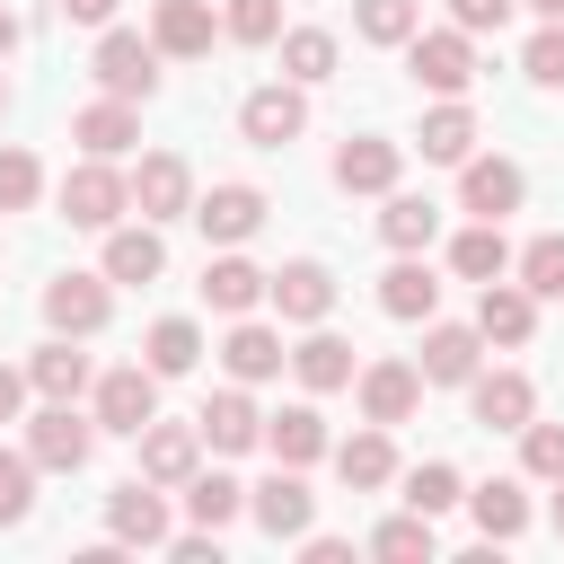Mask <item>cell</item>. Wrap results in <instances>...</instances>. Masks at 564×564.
Returning a JSON list of instances; mask_svg holds the SVG:
<instances>
[{
  "mask_svg": "<svg viewBox=\"0 0 564 564\" xmlns=\"http://www.w3.org/2000/svg\"><path fill=\"white\" fill-rule=\"evenodd\" d=\"M97 449V414H79V397H44V414L26 423V458L44 476H79Z\"/></svg>",
  "mask_w": 564,
  "mask_h": 564,
  "instance_id": "6da1fadb",
  "label": "cell"
},
{
  "mask_svg": "<svg viewBox=\"0 0 564 564\" xmlns=\"http://www.w3.org/2000/svg\"><path fill=\"white\" fill-rule=\"evenodd\" d=\"M159 62H167V53H159L150 35L106 26V35H97V53H88V79H97L106 97H132V106H141V97H159Z\"/></svg>",
  "mask_w": 564,
  "mask_h": 564,
  "instance_id": "7a4b0ae2",
  "label": "cell"
},
{
  "mask_svg": "<svg viewBox=\"0 0 564 564\" xmlns=\"http://www.w3.org/2000/svg\"><path fill=\"white\" fill-rule=\"evenodd\" d=\"M132 212V176L115 167V159H79L70 176H62V220L70 229H115Z\"/></svg>",
  "mask_w": 564,
  "mask_h": 564,
  "instance_id": "3957f363",
  "label": "cell"
},
{
  "mask_svg": "<svg viewBox=\"0 0 564 564\" xmlns=\"http://www.w3.org/2000/svg\"><path fill=\"white\" fill-rule=\"evenodd\" d=\"M405 70H414V88H432V97H467V79H476V35L467 26H414V44H405Z\"/></svg>",
  "mask_w": 564,
  "mask_h": 564,
  "instance_id": "277c9868",
  "label": "cell"
},
{
  "mask_svg": "<svg viewBox=\"0 0 564 564\" xmlns=\"http://www.w3.org/2000/svg\"><path fill=\"white\" fill-rule=\"evenodd\" d=\"M141 423H159V370H150V361L97 370V432H123V441H141Z\"/></svg>",
  "mask_w": 564,
  "mask_h": 564,
  "instance_id": "5b68a950",
  "label": "cell"
},
{
  "mask_svg": "<svg viewBox=\"0 0 564 564\" xmlns=\"http://www.w3.org/2000/svg\"><path fill=\"white\" fill-rule=\"evenodd\" d=\"M238 132H247L256 150H282V141H300V132H308V97H300V79L247 88V106H238Z\"/></svg>",
  "mask_w": 564,
  "mask_h": 564,
  "instance_id": "8992f818",
  "label": "cell"
},
{
  "mask_svg": "<svg viewBox=\"0 0 564 564\" xmlns=\"http://www.w3.org/2000/svg\"><path fill=\"white\" fill-rule=\"evenodd\" d=\"M132 212L141 220H194V167L176 150H150L132 167Z\"/></svg>",
  "mask_w": 564,
  "mask_h": 564,
  "instance_id": "52a82bcc",
  "label": "cell"
},
{
  "mask_svg": "<svg viewBox=\"0 0 564 564\" xmlns=\"http://www.w3.org/2000/svg\"><path fill=\"white\" fill-rule=\"evenodd\" d=\"M106 317H115L106 273H53V282H44V326H53V335H97Z\"/></svg>",
  "mask_w": 564,
  "mask_h": 564,
  "instance_id": "ba28073f",
  "label": "cell"
},
{
  "mask_svg": "<svg viewBox=\"0 0 564 564\" xmlns=\"http://www.w3.org/2000/svg\"><path fill=\"white\" fill-rule=\"evenodd\" d=\"M247 511H256V529H264V538H308V520H317V494L300 485V467H282V458H273V476L247 494Z\"/></svg>",
  "mask_w": 564,
  "mask_h": 564,
  "instance_id": "9c48e42d",
  "label": "cell"
},
{
  "mask_svg": "<svg viewBox=\"0 0 564 564\" xmlns=\"http://www.w3.org/2000/svg\"><path fill=\"white\" fill-rule=\"evenodd\" d=\"M194 229L212 247H247L264 229V194L256 185H212V194H194Z\"/></svg>",
  "mask_w": 564,
  "mask_h": 564,
  "instance_id": "30bf717a",
  "label": "cell"
},
{
  "mask_svg": "<svg viewBox=\"0 0 564 564\" xmlns=\"http://www.w3.org/2000/svg\"><path fill=\"white\" fill-rule=\"evenodd\" d=\"M106 538L115 546H167V502H159L150 476H132V485L106 494Z\"/></svg>",
  "mask_w": 564,
  "mask_h": 564,
  "instance_id": "8fae6325",
  "label": "cell"
},
{
  "mask_svg": "<svg viewBox=\"0 0 564 564\" xmlns=\"http://www.w3.org/2000/svg\"><path fill=\"white\" fill-rule=\"evenodd\" d=\"M273 308H282V326H326V308H335V273L317 264V256H300V264H282L273 273V291H264Z\"/></svg>",
  "mask_w": 564,
  "mask_h": 564,
  "instance_id": "7c38bea8",
  "label": "cell"
},
{
  "mask_svg": "<svg viewBox=\"0 0 564 564\" xmlns=\"http://www.w3.org/2000/svg\"><path fill=\"white\" fill-rule=\"evenodd\" d=\"M476 335L485 344H529L538 335V291L529 282H476Z\"/></svg>",
  "mask_w": 564,
  "mask_h": 564,
  "instance_id": "4fadbf2b",
  "label": "cell"
},
{
  "mask_svg": "<svg viewBox=\"0 0 564 564\" xmlns=\"http://www.w3.org/2000/svg\"><path fill=\"white\" fill-rule=\"evenodd\" d=\"M361 414L370 423H414V405H423V370L414 361H361Z\"/></svg>",
  "mask_w": 564,
  "mask_h": 564,
  "instance_id": "5bb4252c",
  "label": "cell"
},
{
  "mask_svg": "<svg viewBox=\"0 0 564 564\" xmlns=\"http://www.w3.org/2000/svg\"><path fill=\"white\" fill-rule=\"evenodd\" d=\"M467 414H476L485 432H520V423L538 414V388H529L520 370H476V379H467Z\"/></svg>",
  "mask_w": 564,
  "mask_h": 564,
  "instance_id": "9a60e30c",
  "label": "cell"
},
{
  "mask_svg": "<svg viewBox=\"0 0 564 564\" xmlns=\"http://www.w3.org/2000/svg\"><path fill=\"white\" fill-rule=\"evenodd\" d=\"M194 432H203V449L238 458V449H256V441H264V414H256V397H247V388H220V397H203Z\"/></svg>",
  "mask_w": 564,
  "mask_h": 564,
  "instance_id": "2e32d148",
  "label": "cell"
},
{
  "mask_svg": "<svg viewBox=\"0 0 564 564\" xmlns=\"http://www.w3.org/2000/svg\"><path fill=\"white\" fill-rule=\"evenodd\" d=\"M397 167H405V150L379 141V132H352V141L335 150V185H344V194H397Z\"/></svg>",
  "mask_w": 564,
  "mask_h": 564,
  "instance_id": "e0dca14e",
  "label": "cell"
},
{
  "mask_svg": "<svg viewBox=\"0 0 564 564\" xmlns=\"http://www.w3.org/2000/svg\"><path fill=\"white\" fill-rule=\"evenodd\" d=\"M520 194H529V176H520L511 159H467V167H458V212H476V220L520 212Z\"/></svg>",
  "mask_w": 564,
  "mask_h": 564,
  "instance_id": "ac0fdd59",
  "label": "cell"
},
{
  "mask_svg": "<svg viewBox=\"0 0 564 564\" xmlns=\"http://www.w3.org/2000/svg\"><path fill=\"white\" fill-rule=\"evenodd\" d=\"M70 141H79L88 159H123V150L141 141V115H132V97H97V106H79V115H70Z\"/></svg>",
  "mask_w": 564,
  "mask_h": 564,
  "instance_id": "d6986e66",
  "label": "cell"
},
{
  "mask_svg": "<svg viewBox=\"0 0 564 564\" xmlns=\"http://www.w3.org/2000/svg\"><path fill=\"white\" fill-rule=\"evenodd\" d=\"M264 291H273V273H264V264H247L238 247H220V256L203 264V300H212L220 317H247V308H256Z\"/></svg>",
  "mask_w": 564,
  "mask_h": 564,
  "instance_id": "ffe728a7",
  "label": "cell"
},
{
  "mask_svg": "<svg viewBox=\"0 0 564 564\" xmlns=\"http://www.w3.org/2000/svg\"><path fill=\"white\" fill-rule=\"evenodd\" d=\"M476 352H485V335L476 326H423V388H467L476 379Z\"/></svg>",
  "mask_w": 564,
  "mask_h": 564,
  "instance_id": "44dd1931",
  "label": "cell"
},
{
  "mask_svg": "<svg viewBox=\"0 0 564 564\" xmlns=\"http://www.w3.org/2000/svg\"><path fill=\"white\" fill-rule=\"evenodd\" d=\"M203 467V432L194 423H141V476L150 485H185Z\"/></svg>",
  "mask_w": 564,
  "mask_h": 564,
  "instance_id": "7402d4cb",
  "label": "cell"
},
{
  "mask_svg": "<svg viewBox=\"0 0 564 564\" xmlns=\"http://www.w3.org/2000/svg\"><path fill=\"white\" fill-rule=\"evenodd\" d=\"M291 370H300V388L308 397H335V388H352L361 370H352V344L344 335H326V326H308V344H291Z\"/></svg>",
  "mask_w": 564,
  "mask_h": 564,
  "instance_id": "603a6c76",
  "label": "cell"
},
{
  "mask_svg": "<svg viewBox=\"0 0 564 564\" xmlns=\"http://www.w3.org/2000/svg\"><path fill=\"white\" fill-rule=\"evenodd\" d=\"M212 35H220L212 0H159V18H150V44H159V53H176V62L212 53Z\"/></svg>",
  "mask_w": 564,
  "mask_h": 564,
  "instance_id": "cb8c5ba5",
  "label": "cell"
},
{
  "mask_svg": "<svg viewBox=\"0 0 564 564\" xmlns=\"http://www.w3.org/2000/svg\"><path fill=\"white\" fill-rule=\"evenodd\" d=\"M167 273V247H159V220H141V229H106V282H159Z\"/></svg>",
  "mask_w": 564,
  "mask_h": 564,
  "instance_id": "d4e9b609",
  "label": "cell"
},
{
  "mask_svg": "<svg viewBox=\"0 0 564 564\" xmlns=\"http://www.w3.org/2000/svg\"><path fill=\"white\" fill-rule=\"evenodd\" d=\"M379 308H388L397 326L432 317V308H441V282H432V264H423V256H397V264L379 273Z\"/></svg>",
  "mask_w": 564,
  "mask_h": 564,
  "instance_id": "484cf974",
  "label": "cell"
},
{
  "mask_svg": "<svg viewBox=\"0 0 564 564\" xmlns=\"http://www.w3.org/2000/svg\"><path fill=\"white\" fill-rule=\"evenodd\" d=\"M220 361H229V379H238V388H256V379H282V361H291V352H282V335H273V326L238 317V326H229V344H220Z\"/></svg>",
  "mask_w": 564,
  "mask_h": 564,
  "instance_id": "4316f807",
  "label": "cell"
},
{
  "mask_svg": "<svg viewBox=\"0 0 564 564\" xmlns=\"http://www.w3.org/2000/svg\"><path fill=\"white\" fill-rule=\"evenodd\" d=\"M26 379H35V397H79V388H97V361L79 352V335H53V344H35Z\"/></svg>",
  "mask_w": 564,
  "mask_h": 564,
  "instance_id": "83f0119b",
  "label": "cell"
},
{
  "mask_svg": "<svg viewBox=\"0 0 564 564\" xmlns=\"http://www.w3.org/2000/svg\"><path fill=\"white\" fill-rule=\"evenodd\" d=\"M264 449H273L282 467H308V458H326L335 441H326V414H317V405H282V414H264Z\"/></svg>",
  "mask_w": 564,
  "mask_h": 564,
  "instance_id": "f1b7e54d",
  "label": "cell"
},
{
  "mask_svg": "<svg viewBox=\"0 0 564 564\" xmlns=\"http://www.w3.org/2000/svg\"><path fill=\"white\" fill-rule=\"evenodd\" d=\"M414 141H423V159H432V167H467V159H476V115H467L458 97H441V106L423 115V132H414Z\"/></svg>",
  "mask_w": 564,
  "mask_h": 564,
  "instance_id": "f546056e",
  "label": "cell"
},
{
  "mask_svg": "<svg viewBox=\"0 0 564 564\" xmlns=\"http://www.w3.org/2000/svg\"><path fill=\"white\" fill-rule=\"evenodd\" d=\"M335 476H344L352 494H379V485L397 476V449H388V423H370V432H352V441H335Z\"/></svg>",
  "mask_w": 564,
  "mask_h": 564,
  "instance_id": "4dcf8cb0",
  "label": "cell"
},
{
  "mask_svg": "<svg viewBox=\"0 0 564 564\" xmlns=\"http://www.w3.org/2000/svg\"><path fill=\"white\" fill-rule=\"evenodd\" d=\"M379 238H388L397 256H423V247L441 238V203H432V194H388V212H379Z\"/></svg>",
  "mask_w": 564,
  "mask_h": 564,
  "instance_id": "1f68e13d",
  "label": "cell"
},
{
  "mask_svg": "<svg viewBox=\"0 0 564 564\" xmlns=\"http://www.w3.org/2000/svg\"><path fill=\"white\" fill-rule=\"evenodd\" d=\"M449 273H467V282H502V273H511V238H502V220L458 229V238H449Z\"/></svg>",
  "mask_w": 564,
  "mask_h": 564,
  "instance_id": "d6a6232c",
  "label": "cell"
},
{
  "mask_svg": "<svg viewBox=\"0 0 564 564\" xmlns=\"http://www.w3.org/2000/svg\"><path fill=\"white\" fill-rule=\"evenodd\" d=\"M141 361H150L159 379H185V370L203 361V326H194V317H159L150 344H141Z\"/></svg>",
  "mask_w": 564,
  "mask_h": 564,
  "instance_id": "836d02e7",
  "label": "cell"
},
{
  "mask_svg": "<svg viewBox=\"0 0 564 564\" xmlns=\"http://www.w3.org/2000/svg\"><path fill=\"white\" fill-rule=\"evenodd\" d=\"M185 511H194V529H229V520L247 511V485L220 476V467H212V476L194 467V476H185Z\"/></svg>",
  "mask_w": 564,
  "mask_h": 564,
  "instance_id": "e575fe53",
  "label": "cell"
},
{
  "mask_svg": "<svg viewBox=\"0 0 564 564\" xmlns=\"http://www.w3.org/2000/svg\"><path fill=\"white\" fill-rule=\"evenodd\" d=\"M467 511H476V529H485V538H520V529H529V494H520V476L476 485V494H467Z\"/></svg>",
  "mask_w": 564,
  "mask_h": 564,
  "instance_id": "d590c367",
  "label": "cell"
},
{
  "mask_svg": "<svg viewBox=\"0 0 564 564\" xmlns=\"http://www.w3.org/2000/svg\"><path fill=\"white\" fill-rule=\"evenodd\" d=\"M370 555H388V564H432V511H397V520H379L370 529Z\"/></svg>",
  "mask_w": 564,
  "mask_h": 564,
  "instance_id": "8d00e7d4",
  "label": "cell"
},
{
  "mask_svg": "<svg viewBox=\"0 0 564 564\" xmlns=\"http://www.w3.org/2000/svg\"><path fill=\"white\" fill-rule=\"evenodd\" d=\"M423 0H352V35L361 44H414Z\"/></svg>",
  "mask_w": 564,
  "mask_h": 564,
  "instance_id": "74e56055",
  "label": "cell"
},
{
  "mask_svg": "<svg viewBox=\"0 0 564 564\" xmlns=\"http://www.w3.org/2000/svg\"><path fill=\"white\" fill-rule=\"evenodd\" d=\"M282 79H300V88L335 79V35H326V26H291V35H282Z\"/></svg>",
  "mask_w": 564,
  "mask_h": 564,
  "instance_id": "f35d334b",
  "label": "cell"
},
{
  "mask_svg": "<svg viewBox=\"0 0 564 564\" xmlns=\"http://www.w3.org/2000/svg\"><path fill=\"white\" fill-rule=\"evenodd\" d=\"M405 502L441 520V511H458V502H467V485H458V467H441V458H423V467L405 476Z\"/></svg>",
  "mask_w": 564,
  "mask_h": 564,
  "instance_id": "ab89813d",
  "label": "cell"
},
{
  "mask_svg": "<svg viewBox=\"0 0 564 564\" xmlns=\"http://www.w3.org/2000/svg\"><path fill=\"white\" fill-rule=\"evenodd\" d=\"M220 35L229 44H282V0H229L220 9Z\"/></svg>",
  "mask_w": 564,
  "mask_h": 564,
  "instance_id": "60d3db41",
  "label": "cell"
},
{
  "mask_svg": "<svg viewBox=\"0 0 564 564\" xmlns=\"http://www.w3.org/2000/svg\"><path fill=\"white\" fill-rule=\"evenodd\" d=\"M520 467L538 476V485H564V423H520Z\"/></svg>",
  "mask_w": 564,
  "mask_h": 564,
  "instance_id": "b9f144b4",
  "label": "cell"
},
{
  "mask_svg": "<svg viewBox=\"0 0 564 564\" xmlns=\"http://www.w3.org/2000/svg\"><path fill=\"white\" fill-rule=\"evenodd\" d=\"M35 476H44V467H35L26 449H0V529H18V520L35 511Z\"/></svg>",
  "mask_w": 564,
  "mask_h": 564,
  "instance_id": "7bdbcfd3",
  "label": "cell"
},
{
  "mask_svg": "<svg viewBox=\"0 0 564 564\" xmlns=\"http://www.w3.org/2000/svg\"><path fill=\"white\" fill-rule=\"evenodd\" d=\"M520 282H529L538 300H564V238H529V247H520Z\"/></svg>",
  "mask_w": 564,
  "mask_h": 564,
  "instance_id": "ee69618b",
  "label": "cell"
},
{
  "mask_svg": "<svg viewBox=\"0 0 564 564\" xmlns=\"http://www.w3.org/2000/svg\"><path fill=\"white\" fill-rule=\"evenodd\" d=\"M520 70H529V88H564V26H555V18H546V26L529 35Z\"/></svg>",
  "mask_w": 564,
  "mask_h": 564,
  "instance_id": "f6af8a7d",
  "label": "cell"
},
{
  "mask_svg": "<svg viewBox=\"0 0 564 564\" xmlns=\"http://www.w3.org/2000/svg\"><path fill=\"white\" fill-rule=\"evenodd\" d=\"M35 194H44V167L26 150H0V212H26Z\"/></svg>",
  "mask_w": 564,
  "mask_h": 564,
  "instance_id": "bcb514c9",
  "label": "cell"
},
{
  "mask_svg": "<svg viewBox=\"0 0 564 564\" xmlns=\"http://www.w3.org/2000/svg\"><path fill=\"white\" fill-rule=\"evenodd\" d=\"M511 9H520V0H449V26H467V35H494Z\"/></svg>",
  "mask_w": 564,
  "mask_h": 564,
  "instance_id": "7dc6e473",
  "label": "cell"
},
{
  "mask_svg": "<svg viewBox=\"0 0 564 564\" xmlns=\"http://www.w3.org/2000/svg\"><path fill=\"white\" fill-rule=\"evenodd\" d=\"M53 9H62L70 26H115V9H123V0H53Z\"/></svg>",
  "mask_w": 564,
  "mask_h": 564,
  "instance_id": "c3c4849f",
  "label": "cell"
},
{
  "mask_svg": "<svg viewBox=\"0 0 564 564\" xmlns=\"http://www.w3.org/2000/svg\"><path fill=\"white\" fill-rule=\"evenodd\" d=\"M26 388H35L26 370H0V423H18V405H26Z\"/></svg>",
  "mask_w": 564,
  "mask_h": 564,
  "instance_id": "681fc988",
  "label": "cell"
},
{
  "mask_svg": "<svg viewBox=\"0 0 564 564\" xmlns=\"http://www.w3.org/2000/svg\"><path fill=\"white\" fill-rule=\"evenodd\" d=\"M0 53H18V9H0Z\"/></svg>",
  "mask_w": 564,
  "mask_h": 564,
  "instance_id": "f907efd6",
  "label": "cell"
},
{
  "mask_svg": "<svg viewBox=\"0 0 564 564\" xmlns=\"http://www.w3.org/2000/svg\"><path fill=\"white\" fill-rule=\"evenodd\" d=\"M529 9H538V18H555V26H564V0H529Z\"/></svg>",
  "mask_w": 564,
  "mask_h": 564,
  "instance_id": "816d5d0a",
  "label": "cell"
},
{
  "mask_svg": "<svg viewBox=\"0 0 564 564\" xmlns=\"http://www.w3.org/2000/svg\"><path fill=\"white\" fill-rule=\"evenodd\" d=\"M555 529H564V485H555Z\"/></svg>",
  "mask_w": 564,
  "mask_h": 564,
  "instance_id": "f5cc1de1",
  "label": "cell"
},
{
  "mask_svg": "<svg viewBox=\"0 0 564 564\" xmlns=\"http://www.w3.org/2000/svg\"><path fill=\"white\" fill-rule=\"evenodd\" d=\"M0 115H9V79H0Z\"/></svg>",
  "mask_w": 564,
  "mask_h": 564,
  "instance_id": "db71d44e",
  "label": "cell"
}]
</instances>
